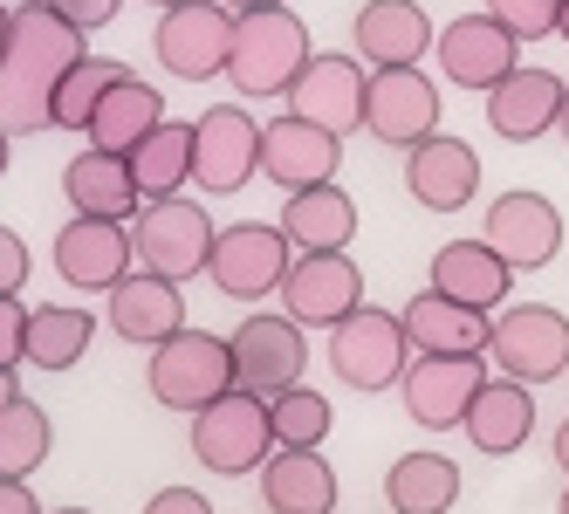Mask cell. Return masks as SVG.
<instances>
[{"label": "cell", "mask_w": 569, "mask_h": 514, "mask_svg": "<svg viewBox=\"0 0 569 514\" xmlns=\"http://www.w3.org/2000/svg\"><path fill=\"white\" fill-rule=\"evenodd\" d=\"M281 315L302 330H337L363 309V268L350 254H296L281 274Z\"/></svg>", "instance_id": "11"}, {"label": "cell", "mask_w": 569, "mask_h": 514, "mask_svg": "<svg viewBox=\"0 0 569 514\" xmlns=\"http://www.w3.org/2000/svg\"><path fill=\"white\" fill-rule=\"evenodd\" d=\"M144 514H213V501L199 494V487H158L144 501Z\"/></svg>", "instance_id": "41"}, {"label": "cell", "mask_w": 569, "mask_h": 514, "mask_svg": "<svg viewBox=\"0 0 569 514\" xmlns=\"http://www.w3.org/2000/svg\"><path fill=\"white\" fill-rule=\"evenodd\" d=\"M330 371L350 384V391H391L405 371H412V336L391 309H371L363 302L350 323L330 330Z\"/></svg>", "instance_id": "8"}, {"label": "cell", "mask_w": 569, "mask_h": 514, "mask_svg": "<svg viewBox=\"0 0 569 514\" xmlns=\"http://www.w3.org/2000/svg\"><path fill=\"white\" fill-rule=\"evenodd\" d=\"M131 179L144 192V206L151 200H179V192L192 185V124H158L138 151H131Z\"/></svg>", "instance_id": "33"}, {"label": "cell", "mask_w": 569, "mask_h": 514, "mask_svg": "<svg viewBox=\"0 0 569 514\" xmlns=\"http://www.w3.org/2000/svg\"><path fill=\"white\" fill-rule=\"evenodd\" d=\"M151 56L166 75H179V83H213V75H227V56H233V14L220 0L166 8L151 28Z\"/></svg>", "instance_id": "7"}, {"label": "cell", "mask_w": 569, "mask_h": 514, "mask_svg": "<svg viewBox=\"0 0 569 514\" xmlns=\"http://www.w3.org/2000/svg\"><path fill=\"white\" fill-rule=\"evenodd\" d=\"M28 274H34V254L14 226H0V295H21L28 289Z\"/></svg>", "instance_id": "39"}, {"label": "cell", "mask_w": 569, "mask_h": 514, "mask_svg": "<svg viewBox=\"0 0 569 514\" xmlns=\"http://www.w3.org/2000/svg\"><path fill=\"white\" fill-rule=\"evenodd\" d=\"M556 514H569V487H562V507H556Z\"/></svg>", "instance_id": "52"}, {"label": "cell", "mask_w": 569, "mask_h": 514, "mask_svg": "<svg viewBox=\"0 0 569 514\" xmlns=\"http://www.w3.org/2000/svg\"><path fill=\"white\" fill-rule=\"evenodd\" d=\"M14 399H21V384H14V371H0V412H8Z\"/></svg>", "instance_id": "44"}, {"label": "cell", "mask_w": 569, "mask_h": 514, "mask_svg": "<svg viewBox=\"0 0 569 514\" xmlns=\"http://www.w3.org/2000/svg\"><path fill=\"white\" fill-rule=\"evenodd\" d=\"M261 172V124L240 103H213L192 124V185L199 192H240Z\"/></svg>", "instance_id": "12"}, {"label": "cell", "mask_w": 569, "mask_h": 514, "mask_svg": "<svg viewBox=\"0 0 569 514\" xmlns=\"http://www.w3.org/2000/svg\"><path fill=\"white\" fill-rule=\"evenodd\" d=\"M556 138L569 144V97H562V117H556Z\"/></svg>", "instance_id": "47"}, {"label": "cell", "mask_w": 569, "mask_h": 514, "mask_svg": "<svg viewBox=\"0 0 569 514\" xmlns=\"http://www.w3.org/2000/svg\"><path fill=\"white\" fill-rule=\"evenodd\" d=\"M398 384H405V412H412L426 432H453L467 419V405L480 399L487 364L480 357H412V371Z\"/></svg>", "instance_id": "22"}, {"label": "cell", "mask_w": 569, "mask_h": 514, "mask_svg": "<svg viewBox=\"0 0 569 514\" xmlns=\"http://www.w3.org/2000/svg\"><path fill=\"white\" fill-rule=\"evenodd\" d=\"M97 336V315L83 302H42L28 309V364L34 371H76Z\"/></svg>", "instance_id": "32"}, {"label": "cell", "mask_w": 569, "mask_h": 514, "mask_svg": "<svg viewBox=\"0 0 569 514\" xmlns=\"http://www.w3.org/2000/svg\"><path fill=\"white\" fill-rule=\"evenodd\" d=\"M268 419H274V446H296V453H322V440H330V425H337L330 399L309 391V384L268 399Z\"/></svg>", "instance_id": "36"}, {"label": "cell", "mask_w": 569, "mask_h": 514, "mask_svg": "<svg viewBox=\"0 0 569 514\" xmlns=\"http://www.w3.org/2000/svg\"><path fill=\"white\" fill-rule=\"evenodd\" d=\"M467 440H473V453H495V460H508V453H521L528 446V432H536V391L528 384H515V377H487L480 384V399L467 405Z\"/></svg>", "instance_id": "28"}, {"label": "cell", "mask_w": 569, "mask_h": 514, "mask_svg": "<svg viewBox=\"0 0 569 514\" xmlns=\"http://www.w3.org/2000/svg\"><path fill=\"white\" fill-rule=\"evenodd\" d=\"M487 357L501 364V377H515L528 391L549 377H569V315L549 302H515L487 330Z\"/></svg>", "instance_id": "6"}, {"label": "cell", "mask_w": 569, "mask_h": 514, "mask_svg": "<svg viewBox=\"0 0 569 514\" xmlns=\"http://www.w3.org/2000/svg\"><path fill=\"white\" fill-rule=\"evenodd\" d=\"M363 131L378 144L412 151L439 131V83L419 69H371V90H363Z\"/></svg>", "instance_id": "14"}, {"label": "cell", "mask_w": 569, "mask_h": 514, "mask_svg": "<svg viewBox=\"0 0 569 514\" xmlns=\"http://www.w3.org/2000/svg\"><path fill=\"white\" fill-rule=\"evenodd\" d=\"M227 350H233V384L254 391V399H281L309 371V330L289 323V315H248L227 336Z\"/></svg>", "instance_id": "10"}, {"label": "cell", "mask_w": 569, "mask_h": 514, "mask_svg": "<svg viewBox=\"0 0 569 514\" xmlns=\"http://www.w3.org/2000/svg\"><path fill=\"white\" fill-rule=\"evenodd\" d=\"M0 514H49L42 501H34L28 481H0Z\"/></svg>", "instance_id": "42"}, {"label": "cell", "mask_w": 569, "mask_h": 514, "mask_svg": "<svg viewBox=\"0 0 569 514\" xmlns=\"http://www.w3.org/2000/svg\"><path fill=\"white\" fill-rule=\"evenodd\" d=\"M0 179H8V131H0Z\"/></svg>", "instance_id": "49"}, {"label": "cell", "mask_w": 569, "mask_h": 514, "mask_svg": "<svg viewBox=\"0 0 569 514\" xmlns=\"http://www.w3.org/2000/svg\"><path fill=\"white\" fill-rule=\"evenodd\" d=\"M405 336H412V357H487V330L495 315H480L467 302H446V295H412L405 302Z\"/></svg>", "instance_id": "23"}, {"label": "cell", "mask_w": 569, "mask_h": 514, "mask_svg": "<svg viewBox=\"0 0 569 514\" xmlns=\"http://www.w3.org/2000/svg\"><path fill=\"white\" fill-rule=\"evenodd\" d=\"M8 28H14V8L0 0V56H8Z\"/></svg>", "instance_id": "46"}, {"label": "cell", "mask_w": 569, "mask_h": 514, "mask_svg": "<svg viewBox=\"0 0 569 514\" xmlns=\"http://www.w3.org/2000/svg\"><path fill=\"white\" fill-rule=\"evenodd\" d=\"M337 158L343 138H330L309 117H274L261 124V179L281 192H309V185H337Z\"/></svg>", "instance_id": "19"}, {"label": "cell", "mask_w": 569, "mask_h": 514, "mask_svg": "<svg viewBox=\"0 0 569 514\" xmlns=\"http://www.w3.org/2000/svg\"><path fill=\"white\" fill-rule=\"evenodd\" d=\"M62 192H69L76 220H124L131 226V213H144L131 158H117V151H76L62 165Z\"/></svg>", "instance_id": "24"}, {"label": "cell", "mask_w": 569, "mask_h": 514, "mask_svg": "<svg viewBox=\"0 0 569 514\" xmlns=\"http://www.w3.org/2000/svg\"><path fill=\"white\" fill-rule=\"evenodd\" d=\"M131 261H138V248H131L124 220H69L56 233V274L76 295H110L131 274Z\"/></svg>", "instance_id": "17"}, {"label": "cell", "mask_w": 569, "mask_h": 514, "mask_svg": "<svg viewBox=\"0 0 569 514\" xmlns=\"http://www.w3.org/2000/svg\"><path fill=\"white\" fill-rule=\"evenodd\" d=\"M556 34H562V42H569V0H562V14H556Z\"/></svg>", "instance_id": "48"}, {"label": "cell", "mask_w": 569, "mask_h": 514, "mask_svg": "<svg viewBox=\"0 0 569 514\" xmlns=\"http://www.w3.org/2000/svg\"><path fill=\"white\" fill-rule=\"evenodd\" d=\"M487 14H495L515 42H542V34H556L562 0H487Z\"/></svg>", "instance_id": "37"}, {"label": "cell", "mask_w": 569, "mask_h": 514, "mask_svg": "<svg viewBox=\"0 0 569 514\" xmlns=\"http://www.w3.org/2000/svg\"><path fill=\"white\" fill-rule=\"evenodd\" d=\"M556 466H562V473H569V419H562V425H556Z\"/></svg>", "instance_id": "45"}, {"label": "cell", "mask_w": 569, "mask_h": 514, "mask_svg": "<svg viewBox=\"0 0 569 514\" xmlns=\"http://www.w3.org/2000/svg\"><path fill=\"white\" fill-rule=\"evenodd\" d=\"M261 501L268 514H337V466L322 453L274 446L261 466Z\"/></svg>", "instance_id": "29"}, {"label": "cell", "mask_w": 569, "mask_h": 514, "mask_svg": "<svg viewBox=\"0 0 569 514\" xmlns=\"http://www.w3.org/2000/svg\"><path fill=\"white\" fill-rule=\"evenodd\" d=\"M131 75V62H110V56H83L62 83H56V131H90V117L103 110V97Z\"/></svg>", "instance_id": "35"}, {"label": "cell", "mask_w": 569, "mask_h": 514, "mask_svg": "<svg viewBox=\"0 0 569 514\" xmlns=\"http://www.w3.org/2000/svg\"><path fill=\"white\" fill-rule=\"evenodd\" d=\"M158 124H166V97H158V83H138V75H124L110 97H103V110L90 117V151H117V158H131Z\"/></svg>", "instance_id": "30"}, {"label": "cell", "mask_w": 569, "mask_h": 514, "mask_svg": "<svg viewBox=\"0 0 569 514\" xmlns=\"http://www.w3.org/2000/svg\"><path fill=\"white\" fill-rule=\"evenodd\" d=\"M363 90H371V69L357 56H309V69L289 83V117H309L330 138L363 131Z\"/></svg>", "instance_id": "18"}, {"label": "cell", "mask_w": 569, "mask_h": 514, "mask_svg": "<svg viewBox=\"0 0 569 514\" xmlns=\"http://www.w3.org/2000/svg\"><path fill=\"white\" fill-rule=\"evenodd\" d=\"M439 28L419 0H363L350 21V56L363 69H419V56H432Z\"/></svg>", "instance_id": "15"}, {"label": "cell", "mask_w": 569, "mask_h": 514, "mask_svg": "<svg viewBox=\"0 0 569 514\" xmlns=\"http://www.w3.org/2000/svg\"><path fill=\"white\" fill-rule=\"evenodd\" d=\"M28 357V309L21 295H0V371H14Z\"/></svg>", "instance_id": "38"}, {"label": "cell", "mask_w": 569, "mask_h": 514, "mask_svg": "<svg viewBox=\"0 0 569 514\" xmlns=\"http://www.w3.org/2000/svg\"><path fill=\"white\" fill-rule=\"evenodd\" d=\"M56 514H97V507H56Z\"/></svg>", "instance_id": "51"}, {"label": "cell", "mask_w": 569, "mask_h": 514, "mask_svg": "<svg viewBox=\"0 0 569 514\" xmlns=\"http://www.w3.org/2000/svg\"><path fill=\"white\" fill-rule=\"evenodd\" d=\"M110 330L124 336V343H144V350H158L166 336H179L186 330V295H179V282H158V274L131 268L124 282L110 289Z\"/></svg>", "instance_id": "25"}, {"label": "cell", "mask_w": 569, "mask_h": 514, "mask_svg": "<svg viewBox=\"0 0 569 514\" xmlns=\"http://www.w3.org/2000/svg\"><path fill=\"white\" fill-rule=\"evenodd\" d=\"M515 34L495 21V14H460V21H446L439 28V42H432V56H439V75L453 90H495L501 75H515L521 62H515Z\"/></svg>", "instance_id": "16"}, {"label": "cell", "mask_w": 569, "mask_h": 514, "mask_svg": "<svg viewBox=\"0 0 569 514\" xmlns=\"http://www.w3.org/2000/svg\"><path fill=\"white\" fill-rule=\"evenodd\" d=\"M281 241L296 254H350L357 241V200L343 185H309V192H289V206H281Z\"/></svg>", "instance_id": "26"}, {"label": "cell", "mask_w": 569, "mask_h": 514, "mask_svg": "<svg viewBox=\"0 0 569 514\" xmlns=\"http://www.w3.org/2000/svg\"><path fill=\"white\" fill-rule=\"evenodd\" d=\"M289 261H296V248L281 241L274 220H233V226L213 233V261H207V274H213L220 295H233V302H261V295L281 289Z\"/></svg>", "instance_id": "9"}, {"label": "cell", "mask_w": 569, "mask_h": 514, "mask_svg": "<svg viewBox=\"0 0 569 514\" xmlns=\"http://www.w3.org/2000/svg\"><path fill=\"white\" fill-rule=\"evenodd\" d=\"M385 501H391V514H453V501H460V460H446V453H405V460H391Z\"/></svg>", "instance_id": "31"}, {"label": "cell", "mask_w": 569, "mask_h": 514, "mask_svg": "<svg viewBox=\"0 0 569 514\" xmlns=\"http://www.w3.org/2000/svg\"><path fill=\"white\" fill-rule=\"evenodd\" d=\"M49 8H56L69 28L97 34V28H110V21H117V8H124V0H49Z\"/></svg>", "instance_id": "40"}, {"label": "cell", "mask_w": 569, "mask_h": 514, "mask_svg": "<svg viewBox=\"0 0 569 514\" xmlns=\"http://www.w3.org/2000/svg\"><path fill=\"white\" fill-rule=\"evenodd\" d=\"M508 289H515V268L487 241H446L432 254V295H446V302H467L487 315V309L508 302Z\"/></svg>", "instance_id": "27"}, {"label": "cell", "mask_w": 569, "mask_h": 514, "mask_svg": "<svg viewBox=\"0 0 569 514\" xmlns=\"http://www.w3.org/2000/svg\"><path fill=\"white\" fill-rule=\"evenodd\" d=\"M227 14H254V8H281V0H220Z\"/></svg>", "instance_id": "43"}, {"label": "cell", "mask_w": 569, "mask_h": 514, "mask_svg": "<svg viewBox=\"0 0 569 514\" xmlns=\"http://www.w3.org/2000/svg\"><path fill=\"white\" fill-rule=\"evenodd\" d=\"M144 384H151V399L166 412H199V405H213V399L233 391V350H227V336L186 323L179 336H166L151 350Z\"/></svg>", "instance_id": "4"}, {"label": "cell", "mask_w": 569, "mask_h": 514, "mask_svg": "<svg viewBox=\"0 0 569 514\" xmlns=\"http://www.w3.org/2000/svg\"><path fill=\"white\" fill-rule=\"evenodd\" d=\"M151 8H158V14H166V8H186V0H151Z\"/></svg>", "instance_id": "50"}, {"label": "cell", "mask_w": 569, "mask_h": 514, "mask_svg": "<svg viewBox=\"0 0 569 514\" xmlns=\"http://www.w3.org/2000/svg\"><path fill=\"white\" fill-rule=\"evenodd\" d=\"M90 56V34L69 28L49 0H21L0 56V131L8 138H42L56 131V83Z\"/></svg>", "instance_id": "1"}, {"label": "cell", "mask_w": 569, "mask_h": 514, "mask_svg": "<svg viewBox=\"0 0 569 514\" xmlns=\"http://www.w3.org/2000/svg\"><path fill=\"white\" fill-rule=\"evenodd\" d=\"M268 453H274V419H268V399H254V391L233 384L227 399L192 412V460L207 473L240 481V473L268 466Z\"/></svg>", "instance_id": "3"}, {"label": "cell", "mask_w": 569, "mask_h": 514, "mask_svg": "<svg viewBox=\"0 0 569 514\" xmlns=\"http://www.w3.org/2000/svg\"><path fill=\"white\" fill-rule=\"evenodd\" d=\"M480 241L495 248L515 274H536V268H549L562 254V213H556V200H542V192L515 185V192H501V200L487 206Z\"/></svg>", "instance_id": "13"}, {"label": "cell", "mask_w": 569, "mask_h": 514, "mask_svg": "<svg viewBox=\"0 0 569 514\" xmlns=\"http://www.w3.org/2000/svg\"><path fill=\"white\" fill-rule=\"evenodd\" d=\"M562 97H569V83L556 69H515V75H501V83L487 90V131L501 144H536V138L556 131Z\"/></svg>", "instance_id": "21"}, {"label": "cell", "mask_w": 569, "mask_h": 514, "mask_svg": "<svg viewBox=\"0 0 569 514\" xmlns=\"http://www.w3.org/2000/svg\"><path fill=\"white\" fill-rule=\"evenodd\" d=\"M309 21L281 0V8H254L233 14V56L227 75L240 83V97H289V83L309 69Z\"/></svg>", "instance_id": "2"}, {"label": "cell", "mask_w": 569, "mask_h": 514, "mask_svg": "<svg viewBox=\"0 0 569 514\" xmlns=\"http://www.w3.org/2000/svg\"><path fill=\"white\" fill-rule=\"evenodd\" d=\"M213 213L199 206V200H151L144 213H138V226H131V248H138V268L144 274H158V282H192V274H207V261H213Z\"/></svg>", "instance_id": "5"}, {"label": "cell", "mask_w": 569, "mask_h": 514, "mask_svg": "<svg viewBox=\"0 0 569 514\" xmlns=\"http://www.w3.org/2000/svg\"><path fill=\"white\" fill-rule=\"evenodd\" d=\"M56 425L34 399H14L0 412V481H34V466H49Z\"/></svg>", "instance_id": "34"}, {"label": "cell", "mask_w": 569, "mask_h": 514, "mask_svg": "<svg viewBox=\"0 0 569 514\" xmlns=\"http://www.w3.org/2000/svg\"><path fill=\"white\" fill-rule=\"evenodd\" d=\"M405 192H412L426 213H460V206H473V192H480V151L467 138L432 131L426 144L405 151Z\"/></svg>", "instance_id": "20"}]
</instances>
